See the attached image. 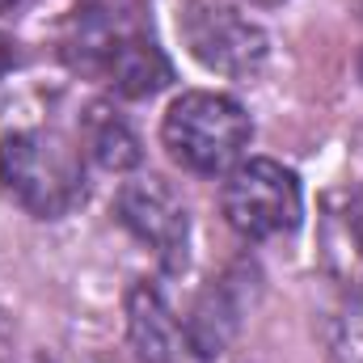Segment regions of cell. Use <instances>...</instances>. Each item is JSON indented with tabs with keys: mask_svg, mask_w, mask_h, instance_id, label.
<instances>
[{
	"mask_svg": "<svg viewBox=\"0 0 363 363\" xmlns=\"http://www.w3.org/2000/svg\"><path fill=\"white\" fill-rule=\"evenodd\" d=\"M220 207L233 233H241L245 241H274L300 228L304 194L291 169H283L279 161H267V157H254L228 169Z\"/></svg>",
	"mask_w": 363,
	"mask_h": 363,
	"instance_id": "3957f363",
	"label": "cell"
},
{
	"mask_svg": "<svg viewBox=\"0 0 363 363\" xmlns=\"http://www.w3.org/2000/svg\"><path fill=\"white\" fill-rule=\"evenodd\" d=\"M254 140V123L241 101L228 93L211 89H190L169 101L161 118V144L182 169L216 178L241 165L245 148Z\"/></svg>",
	"mask_w": 363,
	"mask_h": 363,
	"instance_id": "6da1fadb",
	"label": "cell"
},
{
	"mask_svg": "<svg viewBox=\"0 0 363 363\" xmlns=\"http://www.w3.org/2000/svg\"><path fill=\"white\" fill-rule=\"evenodd\" d=\"M245 4H258V9H274V4H283V0H245Z\"/></svg>",
	"mask_w": 363,
	"mask_h": 363,
	"instance_id": "30bf717a",
	"label": "cell"
},
{
	"mask_svg": "<svg viewBox=\"0 0 363 363\" xmlns=\"http://www.w3.org/2000/svg\"><path fill=\"white\" fill-rule=\"evenodd\" d=\"M118 220L144 241L152 245V254L161 258L165 271H178L186 262V237H190V220L182 199L165 186L161 178H135L118 190Z\"/></svg>",
	"mask_w": 363,
	"mask_h": 363,
	"instance_id": "8992f818",
	"label": "cell"
},
{
	"mask_svg": "<svg viewBox=\"0 0 363 363\" xmlns=\"http://www.w3.org/2000/svg\"><path fill=\"white\" fill-rule=\"evenodd\" d=\"M9 64H13V38H9V34H0V77L9 72Z\"/></svg>",
	"mask_w": 363,
	"mask_h": 363,
	"instance_id": "9c48e42d",
	"label": "cell"
},
{
	"mask_svg": "<svg viewBox=\"0 0 363 363\" xmlns=\"http://www.w3.org/2000/svg\"><path fill=\"white\" fill-rule=\"evenodd\" d=\"M0 186L38 220H60L85 199V161L60 131H13L0 140Z\"/></svg>",
	"mask_w": 363,
	"mask_h": 363,
	"instance_id": "7a4b0ae2",
	"label": "cell"
},
{
	"mask_svg": "<svg viewBox=\"0 0 363 363\" xmlns=\"http://www.w3.org/2000/svg\"><path fill=\"white\" fill-rule=\"evenodd\" d=\"M13 4H17V0H0V9H13Z\"/></svg>",
	"mask_w": 363,
	"mask_h": 363,
	"instance_id": "8fae6325",
	"label": "cell"
},
{
	"mask_svg": "<svg viewBox=\"0 0 363 363\" xmlns=\"http://www.w3.org/2000/svg\"><path fill=\"white\" fill-rule=\"evenodd\" d=\"M85 144H89L93 161L101 169H131V165H140V140H135V131L118 114H110V110H89Z\"/></svg>",
	"mask_w": 363,
	"mask_h": 363,
	"instance_id": "ba28073f",
	"label": "cell"
},
{
	"mask_svg": "<svg viewBox=\"0 0 363 363\" xmlns=\"http://www.w3.org/2000/svg\"><path fill=\"white\" fill-rule=\"evenodd\" d=\"M182 38L190 47V55L233 81H250L262 72L271 43L262 34V26H254L237 4L228 0H186L182 4Z\"/></svg>",
	"mask_w": 363,
	"mask_h": 363,
	"instance_id": "5b68a950",
	"label": "cell"
},
{
	"mask_svg": "<svg viewBox=\"0 0 363 363\" xmlns=\"http://www.w3.org/2000/svg\"><path fill=\"white\" fill-rule=\"evenodd\" d=\"M127 313H131V338H135V347H140V359L165 363L174 355V342H178V321L169 317L161 291L148 287V283H135Z\"/></svg>",
	"mask_w": 363,
	"mask_h": 363,
	"instance_id": "52a82bcc",
	"label": "cell"
},
{
	"mask_svg": "<svg viewBox=\"0 0 363 363\" xmlns=\"http://www.w3.org/2000/svg\"><path fill=\"white\" fill-rule=\"evenodd\" d=\"M77 64L101 77L106 85L123 97H152L174 81L169 60L161 55V47L144 34V30H127L110 17H89L81 21L77 34Z\"/></svg>",
	"mask_w": 363,
	"mask_h": 363,
	"instance_id": "277c9868",
	"label": "cell"
}]
</instances>
